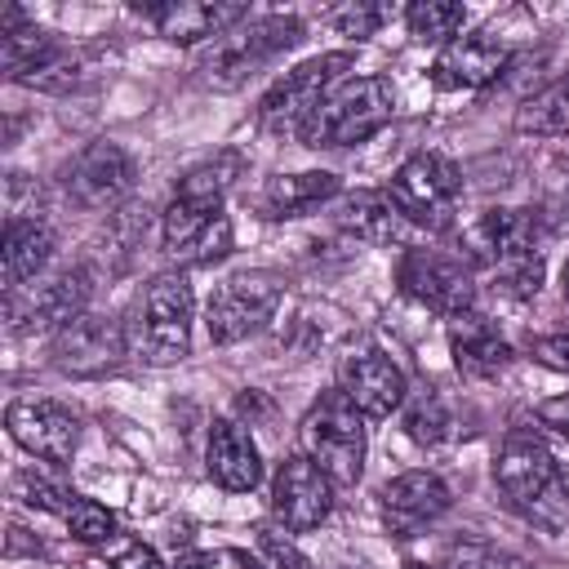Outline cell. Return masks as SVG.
<instances>
[{"mask_svg":"<svg viewBox=\"0 0 569 569\" xmlns=\"http://www.w3.org/2000/svg\"><path fill=\"white\" fill-rule=\"evenodd\" d=\"M467 262L489 271L507 298H533L542 289V222L533 209H485L462 236Z\"/></svg>","mask_w":569,"mask_h":569,"instance_id":"6da1fadb","label":"cell"},{"mask_svg":"<svg viewBox=\"0 0 569 569\" xmlns=\"http://www.w3.org/2000/svg\"><path fill=\"white\" fill-rule=\"evenodd\" d=\"M493 480L520 516L547 529H556L569 516V485L560 476V462L533 431H507L493 462Z\"/></svg>","mask_w":569,"mask_h":569,"instance_id":"7a4b0ae2","label":"cell"},{"mask_svg":"<svg viewBox=\"0 0 569 569\" xmlns=\"http://www.w3.org/2000/svg\"><path fill=\"white\" fill-rule=\"evenodd\" d=\"M396 116V93L382 76H351L325 93V102L302 120V147H351L387 129Z\"/></svg>","mask_w":569,"mask_h":569,"instance_id":"3957f363","label":"cell"},{"mask_svg":"<svg viewBox=\"0 0 569 569\" xmlns=\"http://www.w3.org/2000/svg\"><path fill=\"white\" fill-rule=\"evenodd\" d=\"M298 436H302V453L333 480V489H347V485L360 480L365 449H369V440H365V413L342 391H325L307 409Z\"/></svg>","mask_w":569,"mask_h":569,"instance_id":"277c9868","label":"cell"},{"mask_svg":"<svg viewBox=\"0 0 569 569\" xmlns=\"http://www.w3.org/2000/svg\"><path fill=\"white\" fill-rule=\"evenodd\" d=\"M302 40V22L293 13H267V18H249L244 27L227 31L222 40H213V49L200 58V76L213 89H236L244 84L262 62H271L276 53L293 49Z\"/></svg>","mask_w":569,"mask_h":569,"instance_id":"5b68a950","label":"cell"},{"mask_svg":"<svg viewBox=\"0 0 569 569\" xmlns=\"http://www.w3.org/2000/svg\"><path fill=\"white\" fill-rule=\"evenodd\" d=\"M387 196H391L396 209L409 218V227L445 231V227L453 222V209H458V196H462V178H458V169H453L445 156L418 151V156H409V160L391 173Z\"/></svg>","mask_w":569,"mask_h":569,"instance_id":"8992f818","label":"cell"},{"mask_svg":"<svg viewBox=\"0 0 569 569\" xmlns=\"http://www.w3.org/2000/svg\"><path fill=\"white\" fill-rule=\"evenodd\" d=\"M396 280L400 289L431 307L436 316H467L476 302V276L471 262L462 253H445V249H405V258L396 262Z\"/></svg>","mask_w":569,"mask_h":569,"instance_id":"52a82bcc","label":"cell"},{"mask_svg":"<svg viewBox=\"0 0 569 569\" xmlns=\"http://www.w3.org/2000/svg\"><path fill=\"white\" fill-rule=\"evenodd\" d=\"M351 67V53H320V58H307L302 67L284 71L258 102V120L262 129H276V133H298L302 120L325 102V93L333 84H342Z\"/></svg>","mask_w":569,"mask_h":569,"instance_id":"ba28073f","label":"cell"},{"mask_svg":"<svg viewBox=\"0 0 569 569\" xmlns=\"http://www.w3.org/2000/svg\"><path fill=\"white\" fill-rule=\"evenodd\" d=\"M280 307V280L271 271H240L222 280L204 307V329L213 347H231L249 333H258Z\"/></svg>","mask_w":569,"mask_h":569,"instance_id":"9c48e42d","label":"cell"},{"mask_svg":"<svg viewBox=\"0 0 569 569\" xmlns=\"http://www.w3.org/2000/svg\"><path fill=\"white\" fill-rule=\"evenodd\" d=\"M191 311H196V298H191V284L187 276L178 271H164L147 284V298H142V356L151 365H173L187 356L191 347Z\"/></svg>","mask_w":569,"mask_h":569,"instance_id":"30bf717a","label":"cell"},{"mask_svg":"<svg viewBox=\"0 0 569 569\" xmlns=\"http://www.w3.org/2000/svg\"><path fill=\"white\" fill-rule=\"evenodd\" d=\"M133 178H138L133 156H129L120 142H107V138H98V142H89L84 151H76L71 164L62 169L67 196H71L80 209H89V213L116 209V204L133 191Z\"/></svg>","mask_w":569,"mask_h":569,"instance_id":"8fae6325","label":"cell"},{"mask_svg":"<svg viewBox=\"0 0 569 569\" xmlns=\"http://www.w3.org/2000/svg\"><path fill=\"white\" fill-rule=\"evenodd\" d=\"M271 511L293 533L316 529L333 511V480L307 453H289L271 480Z\"/></svg>","mask_w":569,"mask_h":569,"instance_id":"7c38bea8","label":"cell"},{"mask_svg":"<svg viewBox=\"0 0 569 569\" xmlns=\"http://www.w3.org/2000/svg\"><path fill=\"white\" fill-rule=\"evenodd\" d=\"M4 427H9V436H13L27 453H36V458H44V462H67V458L76 453V440H80L76 413L62 409L58 400H36V396L13 400V405L4 409Z\"/></svg>","mask_w":569,"mask_h":569,"instance_id":"4fadbf2b","label":"cell"},{"mask_svg":"<svg viewBox=\"0 0 569 569\" xmlns=\"http://www.w3.org/2000/svg\"><path fill=\"white\" fill-rule=\"evenodd\" d=\"M378 502H382L387 529L396 538H413L418 529L440 520L453 498H449V485L436 471H405V476H396L378 489Z\"/></svg>","mask_w":569,"mask_h":569,"instance_id":"5bb4252c","label":"cell"},{"mask_svg":"<svg viewBox=\"0 0 569 569\" xmlns=\"http://www.w3.org/2000/svg\"><path fill=\"white\" fill-rule=\"evenodd\" d=\"M338 391L365 413V418H391V409L405 405V373L382 351H351L338 369Z\"/></svg>","mask_w":569,"mask_h":569,"instance_id":"9a60e30c","label":"cell"},{"mask_svg":"<svg viewBox=\"0 0 569 569\" xmlns=\"http://www.w3.org/2000/svg\"><path fill=\"white\" fill-rule=\"evenodd\" d=\"M507 67V49L489 31H467L445 40V49L431 62V80L440 89H485Z\"/></svg>","mask_w":569,"mask_h":569,"instance_id":"2e32d148","label":"cell"},{"mask_svg":"<svg viewBox=\"0 0 569 569\" xmlns=\"http://www.w3.org/2000/svg\"><path fill=\"white\" fill-rule=\"evenodd\" d=\"M142 18L173 44H200L209 36L222 40L227 31L249 22V4H209V0L204 4H187V0H178V4H147Z\"/></svg>","mask_w":569,"mask_h":569,"instance_id":"e0dca14e","label":"cell"},{"mask_svg":"<svg viewBox=\"0 0 569 569\" xmlns=\"http://www.w3.org/2000/svg\"><path fill=\"white\" fill-rule=\"evenodd\" d=\"M124 351L120 325L111 316H76L53 338V365L67 373H98Z\"/></svg>","mask_w":569,"mask_h":569,"instance_id":"ac0fdd59","label":"cell"},{"mask_svg":"<svg viewBox=\"0 0 569 569\" xmlns=\"http://www.w3.org/2000/svg\"><path fill=\"white\" fill-rule=\"evenodd\" d=\"M204 467L209 476L231 489V493H249L258 480H262V453L253 445V436L231 422V418H218L209 427V449H204Z\"/></svg>","mask_w":569,"mask_h":569,"instance_id":"d6986e66","label":"cell"},{"mask_svg":"<svg viewBox=\"0 0 569 569\" xmlns=\"http://www.w3.org/2000/svg\"><path fill=\"white\" fill-rule=\"evenodd\" d=\"M0 62H4V76L18 84H53L49 71H62L71 58L53 31L22 22L13 31H0Z\"/></svg>","mask_w":569,"mask_h":569,"instance_id":"ffe728a7","label":"cell"},{"mask_svg":"<svg viewBox=\"0 0 569 569\" xmlns=\"http://www.w3.org/2000/svg\"><path fill=\"white\" fill-rule=\"evenodd\" d=\"M449 351H453L458 373H467V378H498L516 360L511 342L480 311L453 316V325H449Z\"/></svg>","mask_w":569,"mask_h":569,"instance_id":"44dd1931","label":"cell"},{"mask_svg":"<svg viewBox=\"0 0 569 569\" xmlns=\"http://www.w3.org/2000/svg\"><path fill=\"white\" fill-rule=\"evenodd\" d=\"M89 271L84 267H67L58 271L49 284H40L27 298V311H13V329H67L76 316H84L89 302Z\"/></svg>","mask_w":569,"mask_h":569,"instance_id":"7402d4cb","label":"cell"},{"mask_svg":"<svg viewBox=\"0 0 569 569\" xmlns=\"http://www.w3.org/2000/svg\"><path fill=\"white\" fill-rule=\"evenodd\" d=\"M53 253V227L44 218H4V236H0V271H4V289L18 293L27 280L40 276V267Z\"/></svg>","mask_w":569,"mask_h":569,"instance_id":"603a6c76","label":"cell"},{"mask_svg":"<svg viewBox=\"0 0 569 569\" xmlns=\"http://www.w3.org/2000/svg\"><path fill=\"white\" fill-rule=\"evenodd\" d=\"M333 218L342 231H351L356 240H369V244H400L409 231V218L396 209V200L387 191H351V196H342Z\"/></svg>","mask_w":569,"mask_h":569,"instance_id":"cb8c5ba5","label":"cell"},{"mask_svg":"<svg viewBox=\"0 0 569 569\" xmlns=\"http://www.w3.org/2000/svg\"><path fill=\"white\" fill-rule=\"evenodd\" d=\"M342 191V178L329 169H307V173H276L262 187V209L267 218H298Z\"/></svg>","mask_w":569,"mask_h":569,"instance_id":"d4e9b609","label":"cell"},{"mask_svg":"<svg viewBox=\"0 0 569 569\" xmlns=\"http://www.w3.org/2000/svg\"><path fill=\"white\" fill-rule=\"evenodd\" d=\"M240 173H244V156L240 151H218L213 160H200L196 169H187L178 178L173 200H187V204H200V209H222V200H227V191L236 187Z\"/></svg>","mask_w":569,"mask_h":569,"instance_id":"484cf974","label":"cell"},{"mask_svg":"<svg viewBox=\"0 0 569 569\" xmlns=\"http://www.w3.org/2000/svg\"><path fill=\"white\" fill-rule=\"evenodd\" d=\"M516 129L538 133V138L569 133V76H560L547 89H538L533 98H525V107L516 111Z\"/></svg>","mask_w":569,"mask_h":569,"instance_id":"4316f807","label":"cell"},{"mask_svg":"<svg viewBox=\"0 0 569 569\" xmlns=\"http://www.w3.org/2000/svg\"><path fill=\"white\" fill-rule=\"evenodd\" d=\"M449 431H453V418H449L445 400L436 391H418L409 400V409H405V436L413 445H422V449H436V445L449 440Z\"/></svg>","mask_w":569,"mask_h":569,"instance_id":"83f0119b","label":"cell"},{"mask_svg":"<svg viewBox=\"0 0 569 569\" xmlns=\"http://www.w3.org/2000/svg\"><path fill=\"white\" fill-rule=\"evenodd\" d=\"M405 22H409V36L418 40H453V31L467 22V9L462 4H449V0H418L405 9Z\"/></svg>","mask_w":569,"mask_h":569,"instance_id":"f1b7e54d","label":"cell"},{"mask_svg":"<svg viewBox=\"0 0 569 569\" xmlns=\"http://www.w3.org/2000/svg\"><path fill=\"white\" fill-rule=\"evenodd\" d=\"M62 520H67V529H71V538H76V542H107V538L116 533V516H111L102 502L80 498V493H71V502H67Z\"/></svg>","mask_w":569,"mask_h":569,"instance_id":"f546056e","label":"cell"},{"mask_svg":"<svg viewBox=\"0 0 569 569\" xmlns=\"http://www.w3.org/2000/svg\"><path fill=\"white\" fill-rule=\"evenodd\" d=\"M231 218L227 213H218L196 240H191V249L178 258V262H187V267H209V262H222L227 253H231Z\"/></svg>","mask_w":569,"mask_h":569,"instance_id":"4dcf8cb0","label":"cell"},{"mask_svg":"<svg viewBox=\"0 0 569 569\" xmlns=\"http://www.w3.org/2000/svg\"><path fill=\"white\" fill-rule=\"evenodd\" d=\"M382 18H387L382 4H360V0H356V4H342V9L329 13L333 31L347 36V40H365V36H373V31L382 27Z\"/></svg>","mask_w":569,"mask_h":569,"instance_id":"1f68e13d","label":"cell"},{"mask_svg":"<svg viewBox=\"0 0 569 569\" xmlns=\"http://www.w3.org/2000/svg\"><path fill=\"white\" fill-rule=\"evenodd\" d=\"M18 489H22V498L31 502V507H40V511H67V502H71V493L62 489V485H53V480H44V476H36V471H27L22 480H18Z\"/></svg>","mask_w":569,"mask_h":569,"instance_id":"d6a6232c","label":"cell"},{"mask_svg":"<svg viewBox=\"0 0 569 569\" xmlns=\"http://www.w3.org/2000/svg\"><path fill=\"white\" fill-rule=\"evenodd\" d=\"M258 547L271 556V565H276V569H311V560H307V556H302V551H298L280 529H271V525H262V529H258Z\"/></svg>","mask_w":569,"mask_h":569,"instance_id":"836d02e7","label":"cell"},{"mask_svg":"<svg viewBox=\"0 0 569 569\" xmlns=\"http://www.w3.org/2000/svg\"><path fill=\"white\" fill-rule=\"evenodd\" d=\"M529 356L538 365H547V369H556V373L569 378V333H542V338H533L529 342Z\"/></svg>","mask_w":569,"mask_h":569,"instance_id":"e575fe53","label":"cell"},{"mask_svg":"<svg viewBox=\"0 0 569 569\" xmlns=\"http://www.w3.org/2000/svg\"><path fill=\"white\" fill-rule=\"evenodd\" d=\"M458 569H529L520 556H507V551H467Z\"/></svg>","mask_w":569,"mask_h":569,"instance_id":"d590c367","label":"cell"},{"mask_svg":"<svg viewBox=\"0 0 569 569\" xmlns=\"http://www.w3.org/2000/svg\"><path fill=\"white\" fill-rule=\"evenodd\" d=\"M538 422L551 427V431H560V436L569 440V391L556 396V400H542V405H538Z\"/></svg>","mask_w":569,"mask_h":569,"instance_id":"8d00e7d4","label":"cell"},{"mask_svg":"<svg viewBox=\"0 0 569 569\" xmlns=\"http://www.w3.org/2000/svg\"><path fill=\"white\" fill-rule=\"evenodd\" d=\"M111 565H116V569H164L160 556H156L151 547H142V542H129Z\"/></svg>","mask_w":569,"mask_h":569,"instance_id":"74e56055","label":"cell"},{"mask_svg":"<svg viewBox=\"0 0 569 569\" xmlns=\"http://www.w3.org/2000/svg\"><path fill=\"white\" fill-rule=\"evenodd\" d=\"M204 565H213V556H182L178 560V569H204Z\"/></svg>","mask_w":569,"mask_h":569,"instance_id":"f35d334b","label":"cell"},{"mask_svg":"<svg viewBox=\"0 0 569 569\" xmlns=\"http://www.w3.org/2000/svg\"><path fill=\"white\" fill-rule=\"evenodd\" d=\"M84 569H116V565H102V560H93V565H84Z\"/></svg>","mask_w":569,"mask_h":569,"instance_id":"ab89813d","label":"cell"},{"mask_svg":"<svg viewBox=\"0 0 569 569\" xmlns=\"http://www.w3.org/2000/svg\"><path fill=\"white\" fill-rule=\"evenodd\" d=\"M560 280H565V298H569V262H565V276Z\"/></svg>","mask_w":569,"mask_h":569,"instance_id":"60d3db41","label":"cell"},{"mask_svg":"<svg viewBox=\"0 0 569 569\" xmlns=\"http://www.w3.org/2000/svg\"><path fill=\"white\" fill-rule=\"evenodd\" d=\"M405 569H431V565H405Z\"/></svg>","mask_w":569,"mask_h":569,"instance_id":"b9f144b4","label":"cell"}]
</instances>
